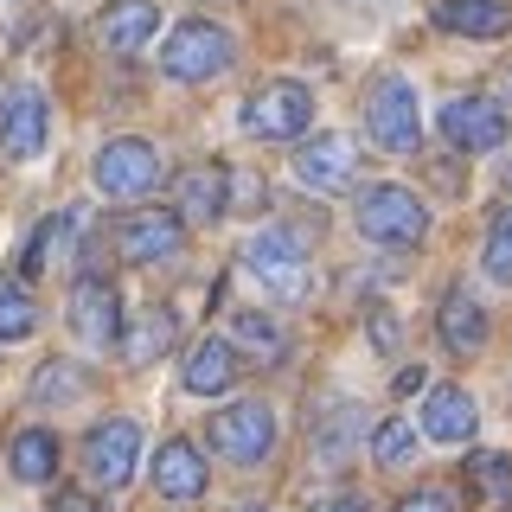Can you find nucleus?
Here are the masks:
<instances>
[{
  "label": "nucleus",
  "instance_id": "1",
  "mask_svg": "<svg viewBox=\"0 0 512 512\" xmlns=\"http://www.w3.org/2000/svg\"><path fill=\"white\" fill-rule=\"evenodd\" d=\"M359 231L372 237V244H384V250H410V244H423L429 212H423V199H416L410 186L384 180V186L359 192Z\"/></svg>",
  "mask_w": 512,
  "mask_h": 512
},
{
  "label": "nucleus",
  "instance_id": "2",
  "mask_svg": "<svg viewBox=\"0 0 512 512\" xmlns=\"http://www.w3.org/2000/svg\"><path fill=\"white\" fill-rule=\"evenodd\" d=\"M308 122H314V96L295 77H269L244 96V135L256 141H301Z\"/></svg>",
  "mask_w": 512,
  "mask_h": 512
},
{
  "label": "nucleus",
  "instance_id": "3",
  "mask_svg": "<svg viewBox=\"0 0 512 512\" xmlns=\"http://www.w3.org/2000/svg\"><path fill=\"white\" fill-rule=\"evenodd\" d=\"M365 128H372V141L384 154H416V141H423V116H416V84L397 71L372 77V90H365Z\"/></svg>",
  "mask_w": 512,
  "mask_h": 512
},
{
  "label": "nucleus",
  "instance_id": "4",
  "mask_svg": "<svg viewBox=\"0 0 512 512\" xmlns=\"http://www.w3.org/2000/svg\"><path fill=\"white\" fill-rule=\"evenodd\" d=\"M244 269L269 288L276 301H301L308 295V250H301L295 231L269 224V231H250L244 237Z\"/></svg>",
  "mask_w": 512,
  "mask_h": 512
},
{
  "label": "nucleus",
  "instance_id": "5",
  "mask_svg": "<svg viewBox=\"0 0 512 512\" xmlns=\"http://www.w3.org/2000/svg\"><path fill=\"white\" fill-rule=\"evenodd\" d=\"M231 32L212 26V20H180L167 32V45H160V71L180 77V84H205V77L231 71Z\"/></svg>",
  "mask_w": 512,
  "mask_h": 512
},
{
  "label": "nucleus",
  "instance_id": "6",
  "mask_svg": "<svg viewBox=\"0 0 512 512\" xmlns=\"http://www.w3.org/2000/svg\"><path fill=\"white\" fill-rule=\"evenodd\" d=\"M212 448L224 461H237V468H256V461H269V448H276V410L244 397V404H224L212 416Z\"/></svg>",
  "mask_w": 512,
  "mask_h": 512
},
{
  "label": "nucleus",
  "instance_id": "7",
  "mask_svg": "<svg viewBox=\"0 0 512 512\" xmlns=\"http://www.w3.org/2000/svg\"><path fill=\"white\" fill-rule=\"evenodd\" d=\"M90 173H96V192H103V199H141V192H154V180H160V154L141 135H122L96 154Z\"/></svg>",
  "mask_w": 512,
  "mask_h": 512
},
{
  "label": "nucleus",
  "instance_id": "8",
  "mask_svg": "<svg viewBox=\"0 0 512 512\" xmlns=\"http://www.w3.org/2000/svg\"><path fill=\"white\" fill-rule=\"evenodd\" d=\"M45 135H52L45 90L13 84L7 96H0V148H7V160H39L45 154Z\"/></svg>",
  "mask_w": 512,
  "mask_h": 512
},
{
  "label": "nucleus",
  "instance_id": "9",
  "mask_svg": "<svg viewBox=\"0 0 512 512\" xmlns=\"http://www.w3.org/2000/svg\"><path fill=\"white\" fill-rule=\"evenodd\" d=\"M442 135L455 141L461 154H493L512 135V116H506V103H493V96H455V103L442 109Z\"/></svg>",
  "mask_w": 512,
  "mask_h": 512
},
{
  "label": "nucleus",
  "instance_id": "10",
  "mask_svg": "<svg viewBox=\"0 0 512 512\" xmlns=\"http://www.w3.org/2000/svg\"><path fill=\"white\" fill-rule=\"evenodd\" d=\"M135 455H141V429L128 423V416H109V423L90 429L84 442V474L96 480V487H128V474H135Z\"/></svg>",
  "mask_w": 512,
  "mask_h": 512
},
{
  "label": "nucleus",
  "instance_id": "11",
  "mask_svg": "<svg viewBox=\"0 0 512 512\" xmlns=\"http://www.w3.org/2000/svg\"><path fill=\"white\" fill-rule=\"evenodd\" d=\"M180 244H186V218L180 212H128L116 224L122 263H173Z\"/></svg>",
  "mask_w": 512,
  "mask_h": 512
},
{
  "label": "nucleus",
  "instance_id": "12",
  "mask_svg": "<svg viewBox=\"0 0 512 512\" xmlns=\"http://www.w3.org/2000/svg\"><path fill=\"white\" fill-rule=\"evenodd\" d=\"M352 167H359V148H352V135H333V128L295 148V180L308 192H346Z\"/></svg>",
  "mask_w": 512,
  "mask_h": 512
},
{
  "label": "nucleus",
  "instance_id": "13",
  "mask_svg": "<svg viewBox=\"0 0 512 512\" xmlns=\"http://www.w3.org/2000/svg\"><path fill=\"white\" fill-rule=\"evenodd\" d=\"M71 327L84 346H116L122 340V295L103 276H84L71 288Z\"/></svg>",
  "mask_w": 512,
  "mask_h": 512
},
{
  "label": "nucleus",
  "instance_id": "14",
  "mask_svg": "<svg viewBox=\"0 0 512 512\" xmlns=\"http://www.w3.org/2000/svg\"><path fill=\"white\" fill-rule=\"evenodd\" d=\"M154 32H160V7H154V0H109L103 20H96V39H103L116 58H135Z\"/></svg>",
  "mask_w": 512,
  "mask_h": 512
},
{
  "label": "nucleus",
  "instance_id": "15",
  "mask_svg": "<svg viewBox=\"0 0 512 512\" xmlns=\"http://www.w3.org/2000/svg\"><path fill=\"white\" fill-rule=\"evenodd\" d=\"M205 480H212V474H205V455H199V448H192V442H180V436H173V442H160V455H154V493H160V500H199V493H205Z\"/></svg>",
  "mask_w": 512,
  "mask_h": 512
},
{
  "label": "nucleus",
  "instance_id": "16",
  "mask_svg": "<svg viewBox=\"0 0 512 512\" xmlns=\"http://www.w3.org/2000/svg\"><path fill=\"white\" fill-rule=\"evenodd\" d=\"M186 224H212L231 212V173L224 167H186L180 173V205H173Z\"/></svg>",
  "mask_w": 512,
  "mask_h": 512
},
{
  "label": "nucleus",
  "instance_id": "17",
  "mask_svg": "<svg viewBox=\"0 0 512 512\" xmlns=\"http://www.w3.org/2000/svg\"><path fill=\"white\" fill-rule=\"evenodd\" d=\"M474 423H480V410L461 384H436V391H429V404H423V436L429 442H468Z\"/></svg>",
  "mask_w": 512,
  "mask_h": 512
},
{
  "label": "nucleus",
  "instance_id": "18",
  "mask_svg": "<svg viewBox=\"0 0 512 512\" xmlns=\"http://www.w3.org/2000/svg\"><path fill=\"white\" fill-rule=\"evenodd\" d=\"M436 26L461 39H500L512 26V7L506 0H436Z\"/></svg>",
  "mask_w": 512,
  "mask_h": 512
},
{
  "label": "nucleus",
  "instance_id": "19",
  "mask_svg": "<svg viewBox=\"0 0 512 512\" xmlns=\"http://www.w3.org/2000/svg\"><path fill=\"white\" fill-rule=\"evenodd\" d=\"M436 333H442L448 352L487 346V308H480L468 288H448V295H442V314H436Z\"/></svg>",
  "mask_w": 512,
  "mask_h": 512
},
{
  "label": "nucleus",
  "instance_id": "20",
  "mask_svg": "<svg viewBox=\"0 0 512 512\" xmlns=\"http://www.w3.org/2000/svg\"><path fill=\"white\" fill-rule=\"evenodd\" d=\"M180 378H186L192 397H218L224 384L237 378V352H231V340H199V346L186 352V372H180Z\"/></svg>",
  "mask_w": 512,
  "mask_h": 512
},
{
  "label": "nucleus",
  "instance_id": "21",
  "mask_svg": "<svg viewBox=\"0 0 512 512\" xmlns=\"http://www.w3.org/2000/svg\"><path fill=\"white\" fill-rule=\"evenodd\" d=\"M13 474L32 480V487L52 480L58 474V436H45V429H20V436H13Z\"/></svg>",
  "mask_w": 512,
  "mask_h": 512
},
{
  "label": "nucleus",
  "instance_id": "22",
  "mask_svg": "<svg viewBox=\"0 0 512 512\" xmlns=\"http://www.w3.org/2000/svg\"><path fill=\"white\" fill-rule=\"evenodd\" d=\"M167 346H173V314H167V308H148V314L135 320V333L122 340L128 365H148L154 352H167Z\"/></svg>",
  "mask_w": 512,
  "mask_h": 512
},
{
  "label": "nucleus",
  "instance_id": "23",
  "mask_svg": "<svg viewBox=\"0 0 512 512\" xmlns=\"http://www.w3.org/2000/svg\"><path fill=\"white\" fill-rule=\"evenodd\" d=\"M77 397H84V372H77V365H64V359L39 365V378H32V404H77Z\"/></svg>",
  "mask_w": 512,
  "mask_h": 512
},
{
  "label": "nucleus",
  "instance_id": "24",
  "mask_svg": "<svg viewBox=\"0 0 512 512\" xmlns=\"http://www.w3.org/2000/svg\"><path fill=\"white\" fill-rule=\"evenodd\" d=\"M32 327H39V308H32L26 282H7V276H0V340H26Z\"/></svg>",
  "mask_w": 512,
  "mask_h": 512
},
{
  "label": "nucleus",
  "instance_id": "25",
  "mask_svg": "<svg viewBox=\"0 0 512 512\" xmlns=\"http://www.w3.org/2000/svg\"><path fill=\"white\" fill-rule=\"evenodd\" d=\"M77 224H84V205H64V212H58L52 224H45L39 237H32V250H26V269H45V263H52V250H71Z\"/></svg>",
  "mask_w": 512,
  "mask_h": 512
},
{
  "label": "nucleus",
  "instance_id": "26",
  "mask_svg": "<svg viewBox=\"0 0 512 512\" xmlns=\"http://www.w3.org/2000/svg\"><path fill=\"white\" fill-rule=\"evenodd\" d=\"M480 263H487V276H493V282H512V205H500V212H493Z\"/></svg>",
  "mask_w": 512,
  "mask_h": 512
},
{
  "label": "nucleus",
  "instance_id": "27",
  "mask_svg": "<svg viewBox=\"0 0 512 512\" xmlns=\"http://www.w3.org/2000/svg\"><path fill=\"white\" fill-rule=\"evenodd\" d=\"M372 455L384 461V468H404V461L416 455V429L404 423V416H384V423L372 429Z\"/></svg>",
  "mask_w": 512,
  "mask_h": 512
},
{
  "label": "nucleus",
  "instance_id": "28",
  "mask_svg": "<svg viewBox=\"0 0 512 512\" xmlns=\"http://www.w3.org/2000/svg\"><path fill=\"white\" fill-rule=\"evenodd\" d=\"M346 442H352V410L340 404L333 416H320V423H314V448H320V461H327V468H340V461H346Z\"/></svg>",
  "mask_w": 512,
  "mask_h": 512
},
{
  "label": "nucleus",
  "instance_id": "29",
  "mask_svg": "<svg viewBox=\"0 0 512 512\" xmlns=\"http://www.w3.org/2000/svg\"><path fill=\"white\" fill-rule=\"evenodd\" d=\"M231 333H237V340H244L250 352H263V359H276V352H282V333H276V320H269V314H237L231 320Z\"/></svg>",
  "mask_w": 512,
  "mask_h": 512
},
{
  "label": "nucleus",
  "instance_id": "30",
  "mask_svg": "<svg viewBox=\"0 0 512 512\" xmlns=\"http://www.w3.org/2000/svg\"><path fill=\"white\" fill-rule=\"evenodd\" d=\"M474 480L487 487V500H506V493H512V461L506 455H480L474 461Z\"/></svg>",
  "mask_w": 512,
  "mask_h": 512
},
{
  "label": "nucleus",
  "instance_id": "31",
  "mask_svg": "<svg viewBox=\"0 0 512 512\" xmlns=\"http://www.w3.org/2000/svg\"><path fill=\"white\" fill-rule=\"evenodd\" d=\"M397 512H455L448 493H410V500H397Z\"/></svg>",
  "mask_w": 512,
  "mask_h": 512
},
{
  "label": "nucleus",
  "instance_id": "32",
  "mask_svg": "<svg viewBox=\"0 0 512 512\" xmlns=\"http://www.w3.org/2000/svg\"><path fill=\"white\" fill-rule=\"evenodd\" d=\"M372 340L391 352V340H397V320H391V314H378V320H372Z\"/></svg>",
  "mask_w": 512,
  "mask_h": 512
},
{
  "label": "nucleus",
  "instance_id": "33",
  "mask_svg": "<svg viewBox=\"0 0 512 512\" xmlns=\"http://www.w3.org/2000/svg\"><path fill=\"white\" fill-rule=\"evenodd\" d=\"M52 512H96V500H84V493H58Z\"/></svg>",
  "mask_w": 512,
  "mask_h": 512
},
{
  "label": "nucleus",
  "instance_id": "34",
  "mask_svg": "<svg viewBox=\"0 0 512 512\" xmlns=\"http://www.w3.org/2000/svg\"><path fill=\"white\" fill-rule=\"evenodd\" d=\"M314 512H365V500H352V493H340V500H320Z\"/></svg>",
  "mask_w": 512,
  "mask_h": 512
},
{
  "label": "nucleus",
  "instance_id": "35",
  "mask_svg": "<svg viewBox=\"0 0 512 512\" xmlns=\"http://www.w3.org/2000/svg\"><path fill=\"white\" fill-rule=\"evenodd\" d=\"M423 384H429V372H423V365H410V372H397V391H423Z\"/></svg>",
  "mask_w": 512,
  "mask_h": 512
},
{
  "label": "nucleus",
  "instance_id": "36",
  "mask_svg": "<svg viewBox=\"0 0 512 512\" xmlns=\"http://www.w3.org/2000/svg\"><path fill=\"white\" fill-rule=\"evenodd\" d=\"M244 512H269V506H244Z\"/></svg>",
  "mask_w": 512,
  "mask_h": 512
},
{
  "label": "nucleus",
  "instance_id": "37",
  "mask_svg": "<svg viewBox=\"0 0 512 512\" xmlns=\"http://www.w3.org/2000/svg\"><path fill=\"white\" fill-rule=\"evenodd\" d=\"M0 7H20V0H0Z\"/></svg>",
  "mask_w": 512,
  "mask_h": 512
},
{
  "label": "nucleus",
  "instance_id": "38",
  "mask_svg": "<svg viewBox=\"0 0 512 512\" xmlns=\"http://www.w3.org/2000/svg\"><path fill=\"white\" fill-rule=\"evenodd\" d=\"M506 186H512V167H506Z\"/></svg>",
  "mask_w": 512,
  "mask_h": 512
}]
</instances>
